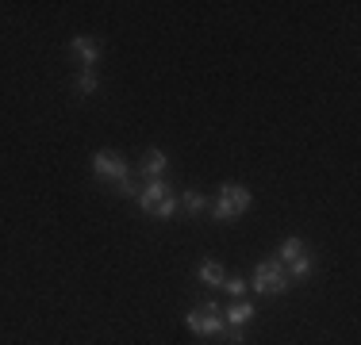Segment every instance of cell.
<instances>
[{"instance_id": "5", "label": "cell", "mask_w": 361, "mask_h": 345, "mask_svg": "<svg viewBox=\"0 0 361 345\" xmlns=\"http://www.w3.org/2000/svg\"><path fill=\"white\" fill-rule=\"evenodd\" d=\"M70 50L81 58L85 69H97V62H100V42H97V39H89V34H73V39H70Z\"/></svg>"}, {"instance_id": "8", "label": "cell", "mask_w": 361, "mask_h": 345, "mask_svg": "<svg viewBox=\"0 0 361 345\" xmlns=\"http://www.w3.org/2000/svg\"><path fill=\"white\" fill-rule=\"evenodd\" d=\"M166 165H169V158H166L161 150H146V158H142V177H146V180H161Z\"/></svg>"}, {"instance_id": "13", "label": "cell", "mask_w": 361, "mask_h": 345, "mask_svg": "<svg viewBox=\"0 0 361 345\" xmlns=\"http://www.w3.org/2000/svg\"><path fill=\"white\" fill-rule=\"evenodd\" d=\"M180 203H185V211H188V215H200L204 207H208L204 192H180Z\"/></svg>"}, {"instance_id": "14", "label": "cell", "mask_w": 361, "mask_h": 345, "mask_svg": "<svg viewBox=\"0 0 361 345\" xmlns=\"http://www.w3.org/2000/svg\"><path fill=\"white\" fill-rule=\"evenodd\" d=\"M216 338H223L227 345H243V338H246V326H227V322H223V330L216 334Z\"/></svg>"}, {"instance_id": "1", "label": "cell", "mask_w": 361, "mask_h": 345, "mask_svg": "<svg viewBox=\"0 0 361 345\" xmlns=\"http://www.w3.org/2000/svg\"><path fill=\"white\" fill-rule=\"evenodd\" d=\"M250 288L257 291V296H285V291L292 288V280L285 276V265L273 257V261H262L254 269V280H250Z\"/></svg>"}, {"instance_id": "15", "label": "cell", "mask_w": 361, "mask_h": 345, "mask_svg": "<svg viewBox=\"0 0 361 345\" xmlns=\"http://www.w3.org/2000/svg\"><path fill=\"white\" fill-rule=\"evenodd\" d=\"M177 203H180V200H177V192H169L166 200L154 207V215H158V219H173V215H177Z\"/></svg>"}, {"instance_id": "4", "label": "cell", "mask_w": 361, "mask_h": 345, "mask_svg": "<svg viewBox=\"0 0 361 345\" xmlns=\"http://www.w3.org/2000/svg\"><path fill=\"white\" fill-rule=\"evenodd\" d=\"M169 192H173V188H169L166 180H146V184L139 188V196H135V200H139V207H142L146 215H154V207L166 200Z\"/></svg>"}, {"instance_id": "2", "label": "cell", "mask_w": 361, "mask_h": 345, "mask_svg": "<svg viewBox=\"0 0 361 345\" xmlns=\"http://www.w3.org/2000/svg\"><path fill=\"white\" fill-rule=\"evenodd\" d=\"M188 330L196 334V338H216L223 330V307L219 303H200L192 310V315H185Z\"/></svg>"}, {"instance_id": "6", "label": "cell", "mask_w": 361, "mask_h": 345, "mask_svg": "<svg viewBox=\"0 0 361 345\" xmlns=\"http://www.w3.org/2000/svg\"><path fill=\"white\" fill-rule=\"evenodd\" d=\"M219 200L231 203V211H235V215H243V211H250L254 196H250V188H246V184H223Z\"/></svg>"}, {"instance_id": "16", "label": "cell", "mask_w": 361, "mask_h": 345, "mask_svg": "<svg viewBox=\"0 0 361 345\" xmlns=\"http://www.w3.org/2000/svg\"><path fill=\"white\" fill-rule=\"evenodd\" d=\"M223 291L235 296V299H246V280L243 276H227V280H223Z\"/></svg>"}, {"instance_id": "12", "label": "cell", "mask_w": 361, "mask_h": 345, "mask_svg": "<svg viewBox=\"0 0 361 345\" xmlns=\"http://www.w3.org/2000/svg\"><path fill=\"white\" fill-rule=\"evenodd\" d=\"M97 89H100L97 69H81V77H77V92H81V96H92Z\"/></svg>"}, {"instance_id": "10", "label": "cell", "mask_w": 361, "mask_h": 345, "mask_svg": "<svg viewBox=\"0 0 361 345\" xmlns=\"http://www.w3.org/2000/svg\"><path fill=\"white\" fill-rule=\"evenodd\" d=\"M300 253H307V246H304V238H296V234H292V238H285V242H281V249H277V261H281V265H288V261H296Z\"/></svg>"}, {"instance_id": "3", "label": "cell", "mask_w": 361, "mask_h": 345, "mask_svg": "<svg viewBox=\"0 0 361 345\" xmlns=\"http://www.w3.org/2000/svg\"><path fill=\"white\" fill-rule=\"evenodd\" d=\"M92 172H97L100 180H108L111 188H119L123 180H131V169H127L123 158H119V153H111V150L92 153Z\"/></svg>"}, {"instance_id": "9", "label": "cell", "mask_w": 361, "mask_h": 345, "mask_svg": "<svg viewBox=\"0 0 361 345\" xmlns=\"http://www.w3.org/2000/svg\"><path fill=\"white\" fill-rule=\"evenodd\" d=\"M312 272H315V261H312V253H300L296 261H288V269H285V276H288L292 284H296V280H307Z\"/></svg>"}, {"instance_id": "7", "label": "cell", "mask_w": 361, "mask_h": 345, "mask_svg": "<svg viewBox=\"0 0 361 345\" xmlns=\"http://www.w3.org/2000/svg\"><path fill=\"white\" fill-rule=\"evenodd\" d=\"M254 315H257L254 303H246V299H235V303L223 310V322H227V326H250Z\"/></svg>"}, {"instance_id": "11", "label": "cell", "mask_w": 361, "mask_h": 345, "mask_svg": "<svg viewBox=\"0 0 361 345\" xmlns=\"http://www.w3.org/2000/svg\"><path fill=\"white\" fill-rule=\"evenodd\" d=\"M200 280H204V284H212V288H223L227 272H223V265H219V261H204V265H200Z\"/></svg>"}, {"instance_id": "17", "label": "cell", "mask_w": 361, "mask_h": 345, "mask_svg": "<svg viewBox=\"0 0 361 345\" xmlns=\"http://www.w3.org/2000/svg\"><path fill=\"white\" fill-rule=\"evenodd\" d=\"M116 192L123 196V200H135V196H139V184H135V180H123V184H119Z\"/></svg>"}]
</instances>
